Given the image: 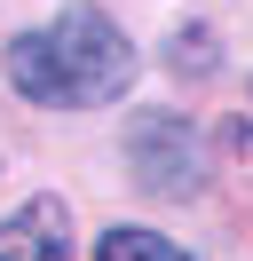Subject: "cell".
<instances>
[{
  "label": "cell",
  "instance_id": "7a4b0ae2",
  "mask_svg": "<svg viewBox=\"0 0 253 261\" xmlns=\"http://www.w3.org/2000/svg\"><path fill=\"white\" fill-rule=\"evenodd\" d=\"M127 166H135L142 190H158V198H190V190H198V174H206V159H198V127H190V119H174V111H142L135 127H127Z\"/></svg>",
  "mask_w": 253,
  "mask_h": 261
},
{
  "label": "cell",
  "instance_id": "277c9868",
  "mask_svg": "<svg viewBox=\"0 0 253 261\" xmlns=\"http://www.w3.org/2000/svg\"><path fill=\"white\" fill-rule=\"evenodd\" d=\"M95 261H190V253L166 245L158 229H103L95 238Z\"/></svg>",
  "mask_w": 253,
  "mask_h": 261
},
{
  "label": "cell",
  "instance_id": "6da1fadb",
  "mask_svg": "<svg viewBox=\"0 0 253 261\" xmlns=\"http://www.w3.org/2000/svg\"><path fill=\"white\" fill-rule=\"evenodd\" d=\"M0 64H8L16 95L47 103V111H103V103H119L127 80H135L127 32L103 8H87V0L63 8L56 24H40V32H16Z\"/></svg>",
  "mask_w": 253,
  "mask_h": 261
},
{
  "label": "cell",
  "instance_id": "3957f363",
  "mask_svg": "<svg viewBox=\"0 0 253 261\" xmlns=\"http://www.w3.org/2000/svg\"><path fill=\"white\" fill-rule=\"evenodd\" d=\"M0 261H71V206L63 198H24L0 222Z\"/></svg>",
  "mask_w": 253,
  "mask_h": 261
},
{
  "label": "cell",
  "instance_id": "5b68a950",
  "mask_svg": "<svg viewBox=\"0 0 253 261\" xmlns=\"http://www.w3.org/2000/svg\"><path fill=\"white\" fill-rule=\"evenodd\" d=\"M166 64L190 71V80H206V71H214V40H206V32H174L166 40Z\"/></svg>",
  "mask_w": 253,
  "mask_h": 261
}]
</instances>
